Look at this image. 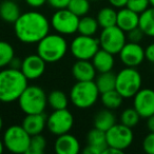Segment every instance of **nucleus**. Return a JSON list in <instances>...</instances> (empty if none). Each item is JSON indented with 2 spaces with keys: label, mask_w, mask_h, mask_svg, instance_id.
Here are the masks:
<instances>
[{
  "label": "nucleus",
  "mask_w": 154,
  "mask_h": 154,
  "mask_svg": "<svg viewBox=\"0 0 154 154\" xmlns=\"http://www.w3.org/2000/svg\"><path fill=\"white\" fill-rule=\"evenodd\" d=\"M51 22L43 14L30 11L21 14L14 23V31L21 42L26 45L38 43L50 33Z\"/></svg>",
  "instance_id": "1"
},
{
  "label": "nucleus",
  "mask_w": 154,
  "mask_h": 154,
  "mask_svg": "<svg viewBox=\"0 0 154 154\" xmlns=\"http://www.w3.org/2000/svg\"><path fill=\"white\" fill-rule=\"evenodd\" d=\"M28 87V78L21 70L8 68L0 71V101L10 103L18 100Z\"/></svg>",
  "instance_id": "2"
},
{
  "label": "nucleus",
  "mask_w": 154,
  "mask_h": 154,
  "mask_svg": "<svg viewBox=\"0 0 154 154\" xmlns=\"http://www.w3.org/2000/svg\"><path fill=\"white\" fill-rule=\"evenodd\" d=\"M66 38L60 34H48L37 43V54L47 63H55L61 60L68 52Z\"/></svg>",
  "instance_id": "3"
},
{
  "label": "nucleus",
  "mask_w": 154,
  "mask_h": 154,
  "mask_svg": "<svg viewBox=\"0 0 154 154\" xmlns=\"http://www.w3.org/2000/svg\"><path fill=\"white\" fill-rule=\"evenodd\" d=\"M99 94L94 80L77 82L70 91V100L78 109H88L96 103Z\"/></svg>",
  "instance_id": "4"
},
{
  "label": "nucleus",
  "mask_w": 154,
  "mask_h": 154,
  "mask_svg": "<svg viewBox=\"0 0 154 154\" xmlns=\"http://www.w3.org/2000/svg\"><path fill=\"white\" fill-rule=\"evenodd\" d=\"M21 111L26 114L43 113L48 105V95L38 86H28L18 98Z\"/></svg>",
  "instance_id": "5"
},
{
  "label": "nucleus",
  "mask_w": 154,
  "mask_h": 154,
  "mask_svg": "<svg viewBox=\"0 0 154 154\" xmlns=\"http://www.w3.org/2000/svg\"><path fill=\"white\" fill-rule=\"evenodd\" d=\"M143 78L136 68L126 66L116 75L115 90L124 98H131L141 89Z\"/></svg>",
  "instance_id": "6"
},
{
  "label": "nucleus",
  "mask_w": 154,
  "mask_h": 154,
  "mask_svg": "<svg viewBox=\"0 0 154 154\" xmlns=\"http://www.w3.org/2000/svg\"><path fill=\"white\" fill-rule=\"evenodd\" d=\"M31 135L19 125H13L5 130L3 134L5 148L12 153L26 154L30 146Z\"/></svg>",
  "instance_id": "7"
},
{
  "label": "nucleus",
  "mask_w": 154,
  "mask_h": 154,
  "mask_svg": "<svg viewBox=\"0 0 154 154\" xmlns=\"http://www.w3.org/2000/svg\"><path fill=\"white\" fill-rule=\"evenodd\" d=\"M99 49V39L94 36L79 35L75 37L70 45L71 54L77 60H91Z\"/></svg>",
  "instance_id": "8"
},
{
  "label": "nucleus",
  "mask_w": 154,
  "mask_h": 154,
  "mask_svg": "<svg viewBox=\"0 0 154 154\" xmlns=\"http://www.w3.org/2000/svg\"><path fill=\"white\" fill-rule=\"evenodd\" d=\"M79 18L66 9L57 10L51 18V26L60 35H72L78 31Z\"/></svg>",
  "instance_id": "9"
},
{
  "label": "nucleus",
  "mask_w": 154,
  "mask_h": 154,
  "mask_svg": "<svg viewBox=\"0 0 154 154\" xmlns=\"http://www.w3.org/2000/svg\"><path fill=\"white\" fill-rule=\"evenodd\" d=\"M98 39L101 49L106 50L113 55L119 54L120 50L127 42L126 32H124L117 26L103 29Z\"/></svg>",
  "instance_id": "10"
},
{
  "label": "nucleus",
  "mask_w": 154,
  "mask_h": 154,
  "mask_svg": "<svg viewBox=\"0 0 154 154\" xmlns=\"http://www.w3.org/2000/svg\"><path fill=\"white\" fill-rule=\"evenodd\" d=\"M106 136H107L108 146L122 150V151L128 149L132 145L133 139H134L132 128L125 126L122 122L115 124L113 127H111L106 132Z\"/></svg>",
  "instance_id": "11"
},
{
  "label": "nucleus",
  "mask_w": 154,
  "mask_h": 154,
  "mask_svg": "<svg viewBox=\"0 0 154 154\" xmlns=\"http://www.w3.org/2000/svg\"><path fill=\"white\" fill-rule=\"evenodd\" d=\"M74 125V116L68 109L54 110L47 118V127L52 134L61 135L69 133Z\"/></svg>",
  "instance_id": "12"
},
{
  "label": "nucleus",
  "mask_w": 154,
  "mask_h": 154,
  "mask_svg": "<svg viewBox=\"0 0 154 154\" xmlns=\"http://www.w3.org/2000/svg\"><path fill=\"white\" fill-rule=\"evenodd\" d=\"M133 108L140 117L148 118L154 114V90L140 89L133 97Z\"/></svg>",
  "instance_id": "13"
},
{
  "label": "nucleus",
  "mask_w": 154,
  "mask_h": 154,
  "mask_svg": "<svg viewBox=\"0 0 154 154\" xmlns=\"http://www.w3.org/2000/svg\"><path fill=\"white\" fill-rule=\"evenodd\" d=\"M120 61L126 66L136 68L140 66L143 61L146 59L145 49L139 43L136 42H126L119 52Z\"/></svg>",
  "instance_id": "14"
},
{
  "label": "nucleus",
  "mask_w": 154,
  "mask_h": 154,
  "mask_svg": "<svg viewBox=\"0 0 154 154\" xmlns=\"http://www.w3.org/2000/svg\"><path fill=\"white\" fill-rule=\"evenodd\" d=\"M45 64L47 62L38 54H31L22 60L20 70L28 78V80H35L43 75L45 71Z\"/></svg>",
  "instance_id": "15"
},
{
  "label": "nucleus",
  "mask_w": 154,
  "mask_h": 154,
  "mask_svg": "<svg viewBox=\"0 0 154 154\" xmlns=\"http://www.w3.org/2000/svg\"><path fill=\"white\" fill-rule=\"evenodd\" d=\"M54 150L57 154H78L80 152L79 140L70 133L58 135L54 143Z\"/></svg>",
  "instance_id": "16"
},
{
  "label": "nucleus",
  "mask_w": 154,
  "mask_h": 154,
  "mask_svg": "<svg viewBox=\"0 0 154 154\" xmlns=\"http://www.w3.org/2000/svg\"><path fill=\"white\" fill-rule=\"evenodd\" d=\"M96 69L90 60H77L72 66V75L77 82H89L96 76Z\"/></svg>",
  "instance_id": "17"
},
{
  "label": "nucleus",
  "mask_w": 154,
  "mask_h": 154,
  "mask_svg": "<svg viewBox=\"0 0 154 154\" xmlns=\"http://www.w3.org/2000/svg\"><path fill=\"white\" fill-rule=\"evenodd\" d=\"M21 126L31 136L41 134L47 127V117L43 113L26 114V117L22 119Z\"/></svg>",
  "instance_id": "18"
},
{
  "label": "nucleus",
  "mask_w": 154,
  "mask_h": 154,
  "mask_svg": "<svg viewBox=\"0 0 154 154\" xmlns=\"http://www.w3.org/2000/svg\"><path fill=\"white\" fill-rule=\"evenodd\" d=\"M139 23V14L133 12L127 7L119 9L117 12V21L116 26L122 29L124 32L128 33L131 30L137 28Z\"/></svg>",
  "instance_id": "19"
},
{
  "label": "nucleus",
  "mask_w": 154,
  "mask_h": 154,
  "mask_svg": "<svg viewBox=\"0 0 154 154\" xmlns=\"http://www.w3.org/2000/svg\"><path fill=\"white\" fill-rule=\"evenodd\" d=\"M91 60H92L94 68L99 73L112 71V69L114 66V61H115L113 54L109 53L108 51L101 49V48L96 52V54L93 56V58Z\"/></svg>",
  "instance_id": "20"
},
{
  "label": "nucleus",
  "mask_w": 154,
  "mask_h": 154,
  "mask_svg": "<svg viewBox=\"0 0 154 154\" xmlns=\"http://www.w3.org/2000/svg\"><path fill=\"white\" fill-rule=\"evenodd\" d=\"M20 15V8L15 0H3L0 3V18L5 22L15 23Z\"/></svg>",
  "instance_id": "21"
},
{
  "label": "nucleus",
  "mask_w": 154,
  "mask_h": 154,
  "mask_svg": "<svg viewBox=\"0 0 154 154\" xmlns=\"http://www.w3.org/2000/svg\"><path fill=\"white\" fill-rule=\"evenodd\" d=\"M116 124V117L110 109L101 110L94 117V128L107 132L111 127Z\"/></svg>",
  "instance_id": "22"
},
{
  "label": "nucleus",
  "mask_w": 154,
  "mask_h": 154,
  "mask_svg": "<svg viewBox=\"0 0 154 154\" xmlns=\"http://www.w3.org/2000/svg\"><path fill=\"white\" fill-rule=\"evenodd\" d=\"M138 26L146 36L154 37V8H148L139 15Z\"/></svg>",
  "instance_id": "23"
},
{
  "label": "nucleus",
  "mask_w": 154,
  "mask_h": 154,
  "mask_svg": "<svg viewBox=\"0 0 154 154\" xmlns=\"http://www.w3.org/2000/svg\"><path fill=\"white\" fill-rule=\"evenodd\" d=\"M87 140H88L89 146H92L95 149H97L100 154H103V150L108 147L106 132H103V131H101V130H98V129H96V128L89 131L88 136H87Z\"/></svg>",
  "instance_id": "24"
},
{
  "label": "nucleus",
  "mask_w": 154,
  "mask_h": 154,
  "mask_svg": "<svg viewBox=\"0 0 154 154\" xmlns=\"http://www.w3.org/2000/svg\"><path fill=\"white\" fill-rule=\"evenodd\" d=\"M98 24L100 28H110V26H116L117 21V12L115 11V8L106 7L103 8L98 12L96 17Z\"/></svg>",
  "instance_id": "25"
},
{
  "label": "nucleus",
  "mask_w": 154,
  "mask_h": 154,
  "mask_svg": "<svg viewBox=\"0 0 154 154\" xmlns=\"http://www.w3.org/2000/svg\"><path fill=\"white\" fill-rule=\"evenodd\" d=\"M99 28L98 21L96 18L91 17V16H82L79 18V23H78V31L80 35H86V36H94L97 33Z\"/></svg>",
  "instance_id": "26"
},
{
  "label": "nucleus",
  "mask_w": 154,
  "mask_h": 154,
  "mask_svg": "<svg viewBox=\"0 0 154 154\" xmlns=\"http://www.w3.org/2000/svg\"><path fill=\"white\" fill-rule=\"evenodd\" d=\"M95 82H96V86L98 88L100 94L103 92H107V91L114 90L116 85V75L113 74L112 71L105 72V73H99Z\"/></svg>",
  "instance_id": "27"
},
{
  "label": "nucleus",
  "mask_w": 154,
  "mask_h": 154,
  "mask_svg": "<svg viewBox=\"0 0 154 154\" xmlns=\"http://www.w3.org/2000/svg\"><path fill=\"white\" fill-rule=\"evenodd\" d=\"M100 99L103 105L105 106V108L110 110H115L122 106L124 97L117 92V90L114 89V90H110L107 91V92L101 93Z\"/></svg>",
  "instance_id": "28"
},
{
  "label": "nucleus",
  "mask_w": 154,
  "mask_h": 154,
  "mask_svg": "<svg viewBox=\"0 0 154 154\" xmlns=\"http://www.w3.org/2000/svg\"><path fill=\"white\" fill-rule=\"evenodd\" d=\"M48 105L53 110L66 109L69 105V98L64 92L60 90H54L48 95Z\"/></svg>",
  "instance_id": "29"
},
{
  "label": "nucleus",
  "mask_w": 154,
  "mask_h": 154,
  "mask_svg": "<svg viewBox=\"0 0 154 154\" xmlns=\"http://www.w3.org/2000/svg\"><path fill=\"white\" fill-rule=\"evenodd\" d=\"M15 57V50L10 42L0 40V69L10 66V62Z\"/></svg>",
  "instance_id": "30"
},
{
  "label": "nucleus",
  "mask_w": 154,
  "mask_h": 154,
  "mask_svg": "<svg viewBox=\"0 0 154 154\" xmlns=\"http://www.w3.org/2000/svg\"><path fill=\"white\" fill-rule=\"evenodd\" d=\"M91 0H71L68 9L78 17L86 16L91 8Z\"/></svg>",
  "instance_id": "31"
},
{
  "label": "nucleus",
  "mask_w": 154,
  "mask_h": 154,
  "mask_svg": "<svg viewBox=\"0 0 154 154\" xmlns=\"http://www.w3.org/2000/svg\"><path fill=\"white\" fill-rule=\"evenodd\" d=\"M47 148V140L41 134L33 135L31 137L30 146L26 154H42Z\"/></svg>",
  "instance_id": "32"
},
{
  "label": "nucleus",
  "mask_w": 154,
  "mask_h": 154,
  "mask_svg": "<svg viewBox=\"0 0 154 154\" xmlns=\"http://www.w3.org/2000/svg\"><path fill=\"white\" fill-rule=\"evenodd\" d=\"M139 119H140V115L134 108H128V109L124 110L120 115V122L130 128L136 126L139 122Z\"/></svg>",
  "instance_id": "33"
},
{
  "label": "nucleus",
  "mask_w": 154,
  "mask_h": 154,
  "mask_svg": "<svg viewBox=\"0 0 154 154\" xmlns=\"http://www.w3.org/2000/svg\"><path fill=\"white\" fill-rule=\"evenodd\" d=\"M150 7L149 0H128L127 8L132 10L133 12L140 15L143 12H145Z\"/></svg>",
  "instance_id": "34"
},
{
  "label": "nucleus",
  "mask_w": 154,
  "mask_h": 154,
  "mask_svg": "<svg viewBox=\"0 0 154 154\" xmlns=\"http://www.w3.org/2000/svg\"><path fill=\"white\" fill-rule=\"evenodd\" d=\"M143 149L147 154H154V132H150L143 140Z\"/></svg>",
  "instance_id": "35"
},
{
  "label": "nucleus",
  "mask_w": 154,
  "mask_h": 154,
  "mask_svg": "<svg viewBox=\"0 0 154 154\" xmlns=\"http://www.w3.org/2000/svg\"><path fill=\"white\" fill-rule=\"evenodd\" d=\"M143 36H145L143 32L140 30L139 26H137V28L131 30L130 32H128V36H127V38H128L129 41H131V42L139 43L141 40H143Z\"/></svg>",
  "instance_id": "36"
},
{
  "label": "nucleus",
  "mask_w": 154,
  "mask_h": 154,
  "mask_svg": "<svg viewBox=\"0 0 154 154\" xmlns=\"http://www.w3.org/2000/svg\"><path fill=\"white\" fill-rule=\"evenodd\" d=\"M71 0H48V2L52 8L56 10H60V9H66L70 3Z\"/></svg>",
  "instance_id": "37"
},
{
  "label": "nucleus",
  "mask_w": 154,
  "mask_h": 154,
  "mask_svg": "<svg viewBox=\"0 0 154 154\" xmlns=\"http://www.w3.org/2000/svg\"><path fill=\"white\" fill-rule=\"evenodd\" d=\"M145 57L148 61H150L151 63H154V42L150 43L145 49Z\"/></svg>",
  "instance_id": "38"
},
{
  "label": "nucleus",
  "mask_w": 154,
  "mask_h": 154,
  "mask_svg": "<svg viewBox=\"0 0 154 154\" xmlns=\"http://www.w3.org/2000/svg\"><path fill=\"white\" fill-rule=\"evenodd\" d=\"M24 1L26 2V5H30L31 8H34V9L41 8L48 2V0H24Z\"/></svg>",
  "instance_id": "39"
},
{
  "label": "nucleus",
  "mask_w": 154,
  "mask_h": 154,
  "mask_svg": "<svg viewBox=\"0 0 154 154\" xmlns=\"http://www.w3.org/2000/svg\"><path fill=\"white\" fill-rule=\"evenodd\" d=\"M108 1L115 9H122L127 7V3H128V0H108Z\"/></svg>",
  "instance_id": "40"
},
{
  "label": "nucleus",
  "mask_w": 154,
  "mask_h": 154,
  "mask_svg": "<svg viewBox=\"0 0 154 154\" xmlns=\"http://www.w3.org/2000/svg\"><path fill=\"white\" fill-rule=\"evenodd\" d=\"M21 64H22V60L19 59L18 57H14L12 59V61L10 62V68H13V69H18L20 70L21 69Z\"/></svg>",
  "instance_id": "41"
},
{
  "label": "nucleus",
  "mask_w": 154,
  "mask_h": 154,
  "mask_svg": "<svg viewBox=\"0 0 154 154\" xmlns=\"http://www.w3.org/2000/svg\"><path fill=\"white\" fill-rule=\"evenodd\" d=\"M124 151H122V150H118V149H116V148H113V147H110V146H108L107 148H106L105 150H103V154H112V153H114V154H122Z\"/></svg>",
  "instance_id": "42"
},
{
  "label": "nucleus",
  "mask_w": 154,
  "mask_h": 154,
  "mask_svg": "<svg viewBox=\"0 0 154 154\" xmlns=\"http://www.w3.org/2000/svg\"><path fill=\"white\" fill-rule=\"evenodd\" d=\"M147 128L150 132H154V114L147 118Z\"/></svg>",
  "instance_id": "43"
},
{
  "label": "nucleus",
  "mask_w": 154,
  "mask_h": 154,
  "mask_svg": "<svg viewBox=\"0 0 154 154\" xmlns=\"http://www.w3.org/2000/svg\"><path fill=\"white\" fill-rule=\"evenodd\" d=\"M84 152L85 154H100L99 153V151L97 149H95L94 147H92V146H87L86 148L84 149Z\"/></svg>",
  "instance_id": "44"
},
{
  "label": "nucleus",
  "mask_w": 154,
  "mask_h": 154,
  "mask_svg": "<svg viewBox=\"0 0 154 154\" xmlns=\"http://www.w3.org/2000/svg\"><path fill=\"white\" fill-rule=\"evenodd\" d=\"M5 151V143H3V140L0 139V154Z\"/></svg>",
  "instance_id": "45"
},
{
  "label": "nucleus",
  "mask_w": 154,
  "mask_h": 154,
  "mask_svg": "<svg viewBox=\"0 0 154 154\" xmlns=\"http://www.w3.org/2000/svg\"><path fill=\"white\" fill-rule=\"evenodd\" d=\"M2 128H3V119H2V117H1V115H0V132H1Z\"/></svg>",
  "instance_id": "46"
},
{
  "label": "nucleus",
  "mask_w": 154,
  "mask_h": 154,
  "mask_svg": "<svg viewBox=\"0 0 154 154\" xmlns=\"http://www.w3.org/2000/svg\"><path fill=\"white\" fill-rule=\"evenodd\" d=\"M149 1H150V5L152 8H154V0H149Z\"/></svg>",
  "instance_id": "47"
},
{
  "label": "nucleus",
  "mask_w": 154,
  "mask_h": 154,
  "mask_svg": "<svg viewBox=\"0 0 154 154\" xmlns=\"http://www.w3.org/2000/svg\"><path fill=\"white\" fill-rule=\"evenodd\" d=\"M91 1H95V0H91Z\"/></svg>",
  "instance_id": "48"
}]
</instances>
